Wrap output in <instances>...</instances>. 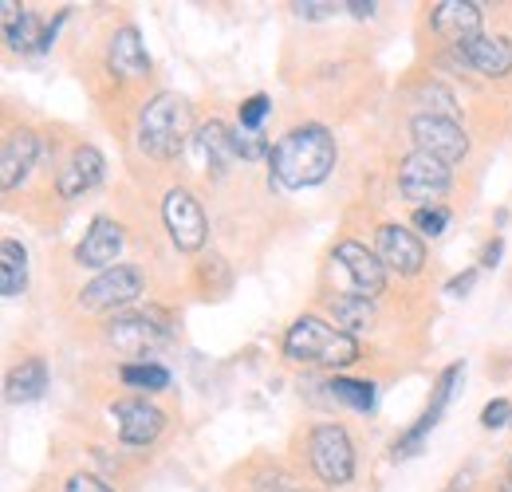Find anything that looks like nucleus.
Instances as JSON below:
<instances>
[{
    "mask_svg": "<svg viewBox=\"0 0 512 492\" xmlns=\"http://www.w3.org/2000/svg\"><path fill=\"white\" fill-rule=\"evenodd\" d=\"M335 170V138L323 126H300L272 146V178L284 189L320 185Z\"/></svg>",
    "mask_w": 512,
    "mask_h": 492,
    "instance_id": "nucleus-1",
    "label": "nucleus"
},
{
    "mask_svg": "<svg viewBox=\"0 0 512 492\" xmlns=\"http://www.w3.org/2000/svg\"><path fill=\"white\" fill-rule=\"evenodd\" d=\"M193 134V107L174 95V91H162L154 95L142 115H138V146L150 154V158H178L186 150Z\"/></svg>",
    "mask_w": 512,
    "mask_h": 492,
    "instance_id": "nucleus-2",
    "label": "nucleus"
},
{
    "mask_svg": "<svg viewBox=\"0 0 512 492\" xmlns=\"http://www.w3.org/2000/svg\"><path fill=\"white\" fill-rule=\"evenodd\" d=\"M284 351L296 363H320V367H351L359 359V343L355 335H347L343 327H331L316 315H304L288 327L284 335Z\"/></svg>",
    "mask_w": 512,
    "mask_h": 492,
    "instance_id": "nucleus-3",
    "label": "nucleus"
},
{
    "mask_svg": "<svg viewBox=\"0 0 512 492\" xmlns=\"http://www.w3.org/2000/svg\"><path fill=\"white\" fill-rule=\"evenodd\" d=\"M398 189H402V197L414 201L418 209H430V205L449 189V166L438 162V158H430V154H422V150H414V154H406L402 166H398Z\"/></svg>",
    "mask_w": 512,
    "mask_h": 492,
    "instance_id": "nucleus-4",
    "label": "nucleus"
},
{
    "mask_svg": "<svg viewBox=\"0 0 512 492\" xmlns=\"http://www.w3.org/2000/svg\"><path fill=\"white\" fill-rule=\"evenodd\" d=\"M312 465L327 485H347L355 477V449L343 426H316L312 430Z\"/></svg>",
    "mask_w": 512,
    "mask_h": 492,
    "instance_id": "nucleus-5",
    "label": "nucleus"
},
{
    "mask_svg": "<svg viewBox=\"0 0 512 492\" xmlns=\"http://www.w3.org/2000/svg\"><path fill=\"white\" fill-rule=\"evenodd\" d=\"M162 217H166L170 241L182 252H197L205 245V213H201V201L190 189H170L162 201Z\"/></svg>",
    "mask_w": 512,
    "mask_h": 492,
    "instance_id": "nucleus-6",
    "label": "nucleus"
},
{
    "mask_svg": "<svg viewBox=\"0 0 512 492\" xmlns=\"http://www.w3.org/2000/svg\"><path fill=\"white\" fill-rule=\"evenodd\" d=\"M142 296V272L134 264H115L107 272H99L87 288H83V308H123L130 300Z\"/></svg>",
    "mask_w": 512,
    "mask_h": 492,
    "instance_id": "nucleus-7",
    "label": "nucleus"
},
{
    "mask_svg": "<svg viewBox=\"0 0 512 492\" xmlns=\"http://www.w3.org/2000/svg\"><path fill=\"white\" fill-rule=\"evenodd\" d=\"M410 134H414V142H418V150L422 154H430V158H438V162H461L465 158V150H469V138H465V130L453 123V119H430V115H418L414 123H410Z\"/></svg>",
    "mask_w": 512,
    "mask_h": 492,
    "instance_id": "nucleus-8",
    "label": "nucleus"
},
{
    "mask_svg": "<svg viewBox=\"0 0 512 492\" xmlns=\"http://www.w3.org/2000/svg\"><path fill=\"white\" fill-rule=\"evenodd\" d=\"M335 264L351 276L355 296L375 300L386 288V264L379 260V252H367V248L355 245V241H343V245L335 248Z\"/></svg>",
    "mask_w": 512,
    "mask_h": 492,
    "instance_id": "nucleus-9",
    "label": "nucleus"
},
{
    "mask_svg": "<svg viewBox=\"0 0 512 492\" xmlns=\"http://www.w3.org/2000/svg\"><path fill=\"white\" fill-rule=\"evenodd\" d=\"M379 260L386 268H394L398 276H418L426 264V245L418 233H410L402 225H383L379 229Z\"/></svg>",
    "mask_w": 512,
    "mask_h": 492,
    "instance_id": "nucleus-10",
    "label": "nucleus"
},
{
    "mask_svg": "<svg viewBox=\"0 0 512 492\" xmlns=\"http://www.w3.org/2000/svg\"><path fill=\"white\" fill-rule=\"evenodd\" d=\"M107 339L115 343V351H123L130 359H142V355H150L154 347L166 343V327H158V323L146 319V315H119V319L111 323Z\"/></svg>",
    "mask_w": 512,
    "mask_h": 492,
    "instance_id": "nucleus-11",
    "label": "nucleus"
},
{
    "mask_svg": "<svg viewBox=\"0 0 512 492\" xmlns=\"http://www.w3.org/2000/svg\"><path fill=\"white\" fill-rule=\"evenodd\" d=\"M115 422H119V437L127 445H150L162 426H166V414L158 406H150L146 398H130V402H115Z\"/></svg>",
    "mask_w": 512,
    "mask_h": 492,
    "instance_id": "nucleus-12",
    "label": "nucleus"
},
{
    "mask_svg": "<svg viewBox=\"0 0 512 492\" xmlns=\"http://www.w3.org/2000/svg\"><path fill=\"white\" fill-rule=\"evenodd\" d=\"M119 248H123V229L111 221V217H99V221H91V229L83 233V241L75 248V260L83 264V268H115V256H119Z\"/></svg>",
    "mask_w": 512,
    "mask_h": 492,
    "instance_id": "nucleus-13",
    "label": "nucleus"
},
{
    "mask_svg": "<svg viewBox=\"0 0 512 492\" xmlns=\"http://www.w3.org/2000/svg\"><path fill=\"white\" fill-rule=\"evenodd\" d=\"M36 158H40V138L32 130L8 134L4 146H0V185L4 189H16V185L32 174Z\"/></svg>",
    "mask_w": 512,
    "mask_h": 492,
    "instance_id": "nucleus-14",
    "label": "nucleus"
},
{
    "mask_svg": "<svg viewBox=\"0 0 512 492\" xmlns=\"http://www.w3.org/2000/svg\"><path fill=\"white\" fill-rule=\"evenodd\" d=\"M103 170H107V162H103V154L95 150V146H79L71 158H67V166L60 170V193L64 197H83L87 189H95V185L103 182Z\"/></svg>",
    "mask_w": 512,
    "mask_h": 492,
    "instance_id": "nucleus-15",
    "label": "nucleus"
},
{
    "mask_svg": "<svg viewBox=\"0 0 512 492\" xmlns=\"http://www.w3.org/2000/svg\"><path fill=\"white\" fill-rule=\"evenodd\" d=\"M430 24H434V32H442L453 44H461V40H473L477 36L481 8L473 0H442V4L430 8Z\"/></svg>",
    "mask_w": 512,
    "mask_h": 492,
    "instance_id": "nucleus-16",
    "label": "nucleus"
},
{
    "mask_svg": "<svg viewBox=\"0 0 512 492\" xmlns=\"http://www.w3.org/2000/svg\"><path fill=\"white\" fill-rule=\"evenodd\" d=\"M197 154H201V162L209 166V174H213V178H225V174H229V166L237 162L233 130H229L225 123H217V119H209V123L197 130Z\"/></svg>",
    "mask_w": 512,
    "mask_h": 492,
    "instance_id": "nucleus-17",
    "label": "nucleus"
},
{
    "mask_svg": "<svg viewBox=\"0 0 512 492\" xmlns=\"http://www.w3.org/2000/svg\"><path fill=\"white\" fill-rule=\"evenodd\" d=\"M469 67H477L481 75H509L512 71V44L505 36H473L457 44Z\"/></svg>",
    "mask_w": 512,
    "mask_h": 492,
    "instance_id": "nucleus-18",
    "label": "nucleus"
},
{
    "mask_svg": "<svg viewBox=\"0 0 512 492\" xmlns=\"http://www.w3.org/2000/svg\"><path fill=\"white\" fill-rule=\"evenodd\" d=\"M107 60H111V71L123 75V79H142V75L150 71V56H146V48H142L138 28H119V32H115Z\"/></svg>",
    "mask_w": 512,
    "mask_h": 492,
    "instance_id": "nucleus-19",
    "label": "nucleus"
},
{
    "mask_svg": "<svg viewBox=\"0 0 512 492\" xmlns=\"http://www.w3.org/2000/svg\"><path fill=\"white\" fill-rule=\"evenodd\" d=\"M24 284H28V252L20 241H4L0 245V292L12 300V296H20L24 292Z\"/></svg>",
    "mask_w": 512,
    "mask_h": 492,
    "instance_id": "nucleus-20",
    "label": "nucleus"
},
{
    "mask_svg": "<svg viewBox=\"0 0 512 492\" xmlns=\"http://www.w3.org/2000/svg\"><path fill=\"white\" fill-rule=\"evenodd\" d=\"M48 390V367L44 359H28L8 374V398L12 402H36Z\"/></svg>",
    "mask_w": 512,
    "mask_h": 492,
    "instance_id": "nucleus-21",
    "label": "nucleus"
},
{
    "mask_svg": "<svg viewBox=\"0 0 512 492\" xmlns=\"http://www.w3.org/2000/svg\"><path fill=\"white\" fill-rule=\"evenodd\" d=\"M331 315H335V323L351 335V331H363V327H371V319H375V308H371V300L367 296H355V292H347V296H335L331 300Z\"/></svg>",
    "mask_w": 512,
    "mask_h": 492,
    "instance_id": "nucleus-22",
    "label": "nucleus"
},
{
    "mask_svg": "<svg viewBox=\"0 0 512 492\" xmlns=\"http://www.w3.org/2000/svg\"><path fill=\"white\" fill-rule=\"evenodd\" d=\"M327 390H331V398H335V402H343V406H351V410H363V414H367V410L375 406V386H371V382L335 378Z\"/></svg>",
    "mask_w": 512,
    "mask_h": 492,
    "instance_id": "nucleus-23",
    "label": "nucleus"
},
{
    "mask_svg": "<svg viewBox=\"0 0 512 492\" xmlns=\"http://www.w3.org/2000/svg\"><path fill=\"white\" fill-rule=\"evenodd\" d=\"M123 382L138 386V390H166L170 386V370L158 363H127L123 367Z\"/></svg>",
    "mask_w": 512,
    "mask_h": 492,
    "instance_id": "nucleus-24",
    "label": "nucleus"
},
{
    "mask_svg": "<svg viewBox=\"0 0 512 492\" xmlns=\"http://www.w3.org/2000/svg\"><path fill=\"white\" fill-rule=\"evenodd\" d=\"M4 40H8V48H16V52H32V48H40V44H44L40 20H36L32 12H24V16L4 32Z\"/></svg>",
    "mask_w": 512,
    "mask_h": 492,
    "instance_id": "nucleus-25",
    "label": "nucleus"
},
{
    "mask_svg": "<svg viewBox=\"0 0 512 492\" xmlns=\"http://www.w3.org/2000/svg\"><path fill=\"white\" fill-rule=\"evenodd\" d=\"M233 142H237V158H272V146H268V138L260 134V130H245V126H237L233 130Z\"/></svg>",
    "mask_w": 512,
    "mask_h": 492,
    "instance_id": "nucleus-26",
    "label": "nucleus"
},
{
    "mask_svg": "<svg viewBox=\"0 0 512 492\" xmlns=\"http://www.w3.org/2000/svg\"><path fill=\"white\" fill-rule=\"evenodd\" d=\"M418 99H422V103H430V107H426V115H430V119H453V111H457L453 95H449L446 87H438V83L422 87V91H418Z\"/></svg>",
    "mask_w": 512,
    "mask_h": 492,
    "instance_id": "nucleus-27",
    "label": "nucleus"
},
{
    "mask_svg": "<svg viewBox=\"0 0 512 492\" xmlns=\"http://www.w3.org/2000/svg\"><path fill=\"white\" fill-rule=\"evenodd\" d=\"M446 221H449V213L446 209H438V205H430V209H418V213H414V225H418L426 237H438V233L446 229Z\"/></svg>",
    "mask_w": 512,
    "mask_h": 492,
    "instance_id": "nucleus-28",
    "label": "nucleus"
},
{
    "mask_svg": "<svg viewBox=\"0 0 512 492\" xmlns=\"http://www.w3.org/2000/svg\"><path fill=\"white\" fill-rule=\"evenodd\" d=\"M505 422H512V406L505 398H493V402L481 410V426H485V430H501Z\"/></svg>",
    "mask_w": 512,
    "mask_h": 492,
    "instance_id": "nucleus-29",
    "label": "nucleus"
},
{
    "mask_svg": "<svg viewBox=\"0 0 512 492\" xmlns=\"http://www.w3.org/2000/svg\"><path fill=\"white\" fill-rule=\"evenodd\" d=\"M264 115H268V99H264V95H253V99L241 103V126H245V130H256Z\"/></svg>",
    "mask_w": 512,
    "mask_h": 492,
    "instance_id": "nucleus-30",
    "label": "nucleus"
},
{
    "mask_svg": "<svg viewBox=\"0 0 512 492\" xmlns=\"http://www.w3.org/2000/svg\"><path fill=\"white\" fill-rule=\"evenodd\" d=\"M67 492H115L111 485H103L99 477H87V473H75L71 481H67Z\"/></svg>",
    "mask_w": 512,
    "mask_h": 492,
    "instance_id": "nucleus-31",
    "label": "nucleus"
},
{
    "mask_svg": "<svg viewBox=\"0 0 512 492\" xmlns=\"http://www.w3.org/2000/svg\"><path fill=\"white\" fill-rule=\"evenodd\" d=\"M256 492H304V489H300L296 481H288L284 473H272V477H260Z\"/></svg>",
    "mask_w": 512,
    "mask_h": 492,
    "instance_id": "nucleus-32",
    "label": "nucleus"
},
{
    "mask_svg": "<svg viewBox=\"0 0 512 492\" xmlns=\"http://www.w3.org/2000/svg\"><path fill=\"white\" fill-rule=\"evenodd\" d=\"M296 8V16H304V20H323L327 12H335V4H323V0H300V4H292Z\"/></svg>",
    "mask_w": 512,
    "mask_h": 492,
    "instance_id": "nucleus-33",
    "label": "nucleus"
},
{
    "mask_svg": "<svg viewBox=\"0 0 512 492\" xmlns=\"http://www.w3.org/2000/svg\"><path fill=\"white\" fill-rule=\"evenodd\" d=\"M473 284H477V272H461V276H453V280H449L446 292H449V296H465Z\"/></svg>",
    "mask_w": 512,
    "mask_h": 492,
    "instance_id": "nucleus-34",
    "label": "nucleus"
},
{
    "mask_svg": "<svg viewBox=\"0 0 512 492\" xmlns=\"http://www.w3.org/2000/svg\"><path fill=\"white\" fill-rule=\"evenodd\" d=\"M0 12H4V32H8V28H12L20 16H24V8H20L16 0H4V4H0Z\"/></svg>",
    "mask_w": 512,
    "mask_h": 492,
    "instance_id": "nucleus-35",
    "label": "nucleus"
},
{
    "mask_svg": "<svg viewBox=\"0 0 512 492\" xmlns=\"http://www.w3.org/2000/svg\"><path fill=\"white\" fill-rule=\"evenodd\" d=\"M501 252H505V245L493 237L489 245H485V268H497V260H501Z\"/></svg>",
    "mask_w": 512,
    "mask_h": 492,
    "instance_id": "nucleus-36",
    "label": "nucleus"
},
{
    "mask_svg": "<svg viewBox=\"0 0 512 492\" xmlns=\"http://www.w3.org/2000/svg\"><path fill=\"white\" fill-rule=\"evenodd\" d=\"M347 8H351V16H359V20H367V16L375 12V4H371V0H367V4H363V0H351Z\"/></svg>",
    "mask_w": 512,
    "mask_h": 492,
    "instance_id": "nucleus-37",
    "label": "nucleus"
},
{
    "mask_svg": "<svg viewBox=\"0 0 512 492\" xmlns=\"http://www.w3.org/2000/svg\"><path fill=\"white\" fill-rule=\"evenodd\" d=\"M505 492H512V461H509V481H505Z\"/></svg>",
    "mask_w": 512,
    "mask_h": 492,
    "instance_id": "nucleus-38",
    "label": "nucleus"
}]
</instances>
